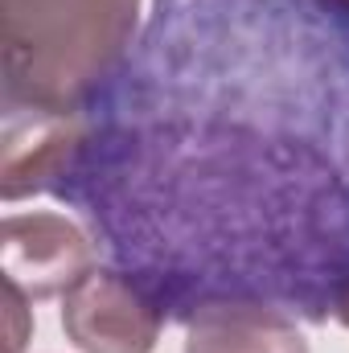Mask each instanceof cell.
Here are the masks:
<instances>
[{
    "mask_svg": "<svg viewBox=\"0 0 349 353\" xmlns=\"http://www.w3.org/2000/svg\"><path fill=\"white\" fill-rule=\"evenodd\" d=\"M50 197L165 321L349 292V0H152Z\"/></svg>",
    "mask_w": 349,
    "mask_h": 353,
    "instance_id": "1",
    "label": "cell"
},
{
    "mask_svg": "<svg viewBox=\"0 0 349 353\" xmlns=\"http://www.w3.org/2000/svg\"><path fill=\"white\" fill-rule=\"evenodd\" d=\"M140 29V0H0V111L83 115Z\"/></svg>",
    "mask_w": 349,
    "mask_h": 353,
    "instance_id": "2",
    "label": "cell"
},
{
    "mask_svg": "<svg viewBox=\"0 0 349 353\" xmlns=\"http://www.w3.org/2000/svg\"><path fill=\"white\" fill-rule=\"evenodd\" d=\"M62 329L83 353H152L165 316L128 275L103 263L66 292Z\"/></svg>",
    "mask_w": 349,
    "mask_h": 353,
    "instance_id": "3",
    "label": "cell"
},
{
    "mask_svg": "<svg viewBox=\"0 0 349 353\" xmlns=\"http://www.w3.org/2000/svg\"><path fill=\"white\" fill-rule=\"evenodd\" d=\"M99 243L87 226L62 214H8L0 226L4 283L21 288L29 300L66 296L94 271Z\"/></svg>",
    "mask_w": 349,
    "mask_h": 353,
    "instance_id": "4",
    "label": "cell"
},
{
    "mask_svg": "<svg viewBox=\"0 0 349 353\" xmlns=\"http://www.w3.org/2000/svg\"><path fill=\"white\" fill-rule=\"evenodd\" d=\"M79 144V115L4 111L0 132V197L21 201L50 193Z\"/></svg>",
    "mask_w": 349,
    "mask_h": 353,
    "instance_id": "5",
    "label": "cell"
},
{
    "mask_svg": "<svg viewBox=\"0 0 349 353\" xmlns=\"http://www.w3.org/2000/svg\"><path fill=\"white\" fill-rule=\"evenodd\" d=\"M185 353H308V341L279 308L214 304L185 321Z\"/></svg>",
    "mask_w": 349,
    "mask_h": 353,
    "instance_id": "6",
    "label": "cell"
},
{
    "mask_svg": "<svg viewBox=\"0 0 349 353\" xmlns=\"http://www.w3.org/2000/svg\"><path fill=\"white\" fill-rule=\"evenodd\" d=\"M33 300L21 292V288H12V283H4V353H25V341L33 337V308H29Z\"/></svg>",
    "mask_w": 349,
    "mask_h": 353,
    "instance_id": "7",
    "label": "cell"
},
{
    "mask_svg": "<svg viewBox=\"0 0 349 353\" xmlns=\"http://www.w3.org/2000/svg\"><path fill=\"white\" fill-rule=\"evenodd\" d=\"M333 321H337V325H346V329H349V292L341 296V304H337V312H333Z\"/></svg>",
    "mask_w": 349,
    "mask_h": 353,
    "instance_id": "8",
    "label": "cell"
}]
</instances>
